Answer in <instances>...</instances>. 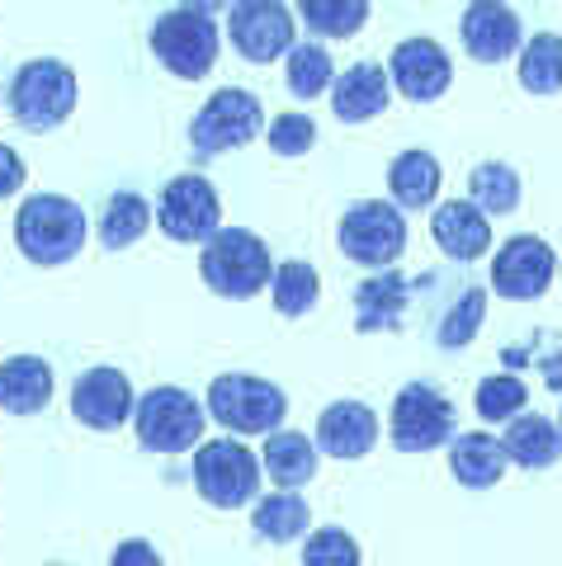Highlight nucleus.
I'll return each instance as SVG.
<instances>
[{
  "instance_id": "18",
  "label": "nucleus",
  "mask_w": 562,
  "mask_h": 566,
  "mask_svg": "<svg viewBox=\"0 0 562 566\" xmlns=\"http://www.w3.org/2000/svg\"><path fill=\"white\" fill-rule=\"evenodd\" d=\"M331 109L341 123H364L388 109V71L378 62H355L341 71V81L331 85Z\"/></svg>"
},
{
  "instance_id": "7",
  "label": "nucleus",
  "mask_w": 562,
  "mask_h": 566,
  "mask_svg": "<svg viewBox=\"0 0 562 566\" xmlns=\"http://www.w3.org/2000/svg\"><path fill=\"white\" fill-rule=\"evenodd\" d=\"M195 486L208 505L237 510L260 486V458L241 439H208L195 453Z\"/></svg>"
},
{
  "instance_id": "29",
  "label": "nucleus",
  "mask_w": 562,
  "mask_h": 566,
  "mask_svg": "<svg viewBox=\"0 0 562 566\" xmlns=\"http://www.w3.org/2000/svg\"><path fill=\"white\" fill-rule=\"evenodd\" d=\"M152 227V203L137 199V193H114L110 203L100 212V241L110 245V251H123V245H133Z\"/></svg>"
},
{
  "instance_id": "25",
  "label": "nucleus",
  "mask_w": 562,
  "mask_h": 566,
  "mask_svg": "<svg viewBox=\"0 0 562 566\" xmlns=\"http://www.w3.org/2000/svg\"><path fill=\"white\" fill-rule=\"evenodd\" d=\"M440 161L430 151H402L388 166V189L402 208H430L435 193H440Z\"/></svg>"
},
{
  "instance_id": "33",
  "label": "nucleus",
  "mask_w": 562,
  "mask_h": 566,
  "mask_svg": "<svg viewBox=\"0 0 562 566\" xmlns=\"http://www.w3.org/2000/svg\"><path fill=\"white\" fill-rule=\"evenodd\" d=\"M524 401H530V387L511 374H497V378H482L478 382V416L482 420H516L524 411Z\"/></svg>"
},
{
  "instance_id": "9",
  "label": "nucleus",
  "mask_w": 562,
  "mask_h": 566,
  "mask_svg": "<svg viewBox=\"0 0 562 566\" xmlns=\"http://www.w3.org/2000/svg\"><path fill=\"white\" fill-rule=\"evenodd\" d=\"M260 128H266V109L251 91H218L208 95V104L199 109L195 128H189V142H195L199 156H218V151H232V147H246Z\"/></svg>"
},
{
  "instance_id": "13",
  "label": "nucleus",
  "mask_w": 562,
  "mask_h": 566,
  "mask_svg": "<svg viewBox=\"0 0 562 566\" xmlns=\"http://www.w3.org/2000/svg\"><path fill=\"white\" fill-rule=\"evenodd\" d=\"M227 29H232V48L246 62H274L293 52V14L274 0H241L227 10Z\"/></svg>"
},
{
  "instance_id": "2",
  "label": "nucleus",
  "mask_w": 562,
  "mask_h": 566,
  "mask_svg": "<svg viewBox=\"0 0 562 566\" xmlns=\"http://www.w3.org/2000/svg\"><path fill=\"white\" fill-rule=\"evenodd\" d=\"M199 274L218 297H256L274 279L270 245L246 227H218L199 255Z\"/></svg>"
},
{
  "instance_id": "6",
  "label": "nucleus",
  "mask_w": 562,
  "mask_h": 566,
  "mask_svg": "<svg viewBox=\"0 0 562 566\" xmlns=\"http://www.w3.org/2000/svg\"><path fill=\"white\" fill-rule=\"evenodd\" d=\"M133 420H137V439H143V449H152V453H185V449H195L204 439L208 411L189 392H180V387H152V392L137 401Z\"/></svg>"
},
{
  "instance_id": "28",
  "label": "nucleus",
  "mask_w": 562,
  "mask_h": 566,
  "mask_svg": "<svg viewBox=\"0 0 562 566\" xmlns=\"http://www.w3.org/2000/svg\"><path fill=\"white\" fill-rule=\"evenodd\" d=\"M520 85L530 95H558L562 91V39L558 33H534L520 52Z\"/></svg>"
},
{
  "instance_id": "19",
  "label": "nucleus",
  "mask_w": 562,
  "mask_h": 566,
  "mask_svg": "<svg viewBox=\"0 0 562 566\" xmlns=\"http://www.w3.org/2000/svg\"><path fill=\"white\" fill-rule=\"evenodd\" d=\"M430 237L449 260H478L491 245V222L472 203H440L430 212Z\"/></svg>"
},
{
  "instance_id": "32",
  "label": "nucleus",
  "mask_w": 562,
  "mask_h": 566,
  "mask_svg": "<svg viewBox=\"0 0 562 566\" xmlns=\"http://www.w3.org/2000/svg\"><path fill=\"white\" fill-rule=\"evenodd\" d=\"M331 76H336V66H331V52L322 43H293L289 52V85H293V95H322Z\"/></svg>"
},
{
  "instance_id": "24",
  "label": "nucleus",
  "mask_w": 562,
  "mask_h": 566,
  "mask_svg": "<svg viewBox=\"0 0 562 566\" xmlns=\"http://www.w3.org/2000/svg\"><path fill=\"white\" fill-rule=\"evenodd\" d=\"M312 472H318V444L298 430H274L266 439V476L279 491L308 486Z\"/></svg>"
},
{
  "instance_id": "36",
  "label": "nucleus",
  "mask_w": 562,
  "mask_h": 566,
  "mask_svg": "<svg viewBox=\"0 0 562 566\" xmlns=\"http://www.w3.org/2000/svg\"><path fill=\"white\" fill-rule=\"evenodd\" d=\"M266 137H270L274 156H303V151H312V142H318V123L303 114H279Z\"/></svg>"
},
{
  "instance_id": "26",
  "label": "nucleus",
  "mask_w": 562,
  "mask_h": 566,
  "mask_svg": "<svg viewBox=\"0 0 562 566\" xmlns=\"http://www.w3.org/2000/svg\"><path fill=\"white\" fill-rule=\"evenodd\" d=\"M308 520H312V510L303 505V495H293V491H274V495H266V501H256V510H251L256 534L270 538V543L303 538L308 534Z\"/></svg>"
},
{
  "instance_id": "17",
  "label": "nucleus",
  "mask_w": 562,
  "mask_h": 566,
  "mask_svg": "<svg viewBox=\"0 0 562 566\" xmlns=\"http://www.w3.org/2000/svg\"><path fill=\"white\" fill-rule=\"evenodd\" d=\"M464 48L468 57L478 62H506L520 48V20L511 6H491V0H478V6L464 10Z\"/></svg>"
},
{
  "instance_id": "34",
  "label": "nucleus",
  "mask_w": 562,
  "mask_h": 566,
  "mask_svg": "<svg viewBox=\"0 0 562 566\" xmlns=\"http://www.w3.org/2000/svg\"><path fill=\"white\" fill-rule=\"evenodd\" d=\"M482 316H487V289H468L459 303L445 312V322H440V345H445V349H464L472 335L482 331Z\"/></svg>"
},
{
  "instance_id": "15",
  "label": "nucleus",
  "mask_w": 562,
  "mask_h": 566,
  "mask_svg": "<svg viewBox=\"0 0 562 566\" xmlns=\"http://www.w3.org/2000/svg\"><path fill=\"white\" fill-rule=\"evenodd\" d=\"M72 416L91 430H118L133 416V387L118 368H85L72 382Z\"/></svg>"
},
{
  "instance_id": "8",
  "label": "nucleus",
  "mask_w": 562,
  "mask_h": 566,
  "mask_svg": "<svg viewBox=\"0 0 562 566\" xmlns=\"http://www.w3.org/2000/svg\"><path fill=\"white\" fill-rule=\"evenodd\" d=\"M336 237H341V251L355 264H368V270H388L407 251V222L383 199H364L355 208H345Z\"/></svg>"
},
{
  "instance_id": "39",
  "label": "nucleus",
  "mask_w": 562,
  "mask_h": 566,
  "mask_svg": "<svg viewBox=\"0 0 562 566\" xmlns=\"http://www.w3.org/2000/svg\"><path fill=\"white\" fill-rule=\"evenodd\" d=\"M558 430H562V424H558Z\"/></svg>"
},
{
  "instance_id": "37",
  "label": "nucleus",
  "mask_w": 562,
  "mask_h": 566,
  "mask_svg": "<svg viewBox=\"0 0 562 566\" xmlns=\"http://www.w3.org/2000/svg\"><path fill=\"white\" fill-rule=\"evenodd\" d=\"M24 175H29V170H24V161H20V151L0 142V199H10V193H20Z\"/></svg>"
},
{
  "instance_id": "38",
  "label": "nucleus",
  "mask_w": 562,
  "mask_h": 566,
  "mask_svg": "<svg viewBox=\"0 0 562 566\" xmlns=\"http://www.w3.org/2000/svg\"><path fill=\"white\" fill-rule=\"evenodd\" d=\"M110 566H162V557H156V547L147 538H128V543L114 547Z\"/></svg>"
},
{
  "instance_id": "27",
  "label": "nucleus",
  "mask_w": 562,
  "mask_h": 566,
  "mask_svg": "<svg viewBox=\"0 0 562 566\" xmlns=\"http://www.w3.org/2000/svg\"><path fill=\"white\" fill-rule=\"evenodd\" d=\"M468 193H472V208L491 212V218H506V212L520 208V175L506 166V161H487L468 175Z\"/></svg>"
},
{
  "instance_id": "35",
  "label": "nucleus",
  "mask_w": 562,
  "mask_h": 566,
  "mask_svg": "<svg viewBox=\"0 0 562 566\" xmlns=\"http://www.w3.org/2000/svg\"><path fill=\"white\" fill-rule=\"evenodd\" d=\"M303 566H360V547L345 528H318L303 543Z\"/></svg>"
},
{
  "instance_id": "12",
  "label": "nucleus",
  "mask_w": 562,
  "mask_h": 566,
  "mask_svg": "<svg viewBox=\"0 0 562 566\" xmlns=\"http://www.w3.org/2000/svg\"><path fill=\"white\" fill-rule=\"evenodd\" d=\"M558 255L549 241L539 237H511L491 260V293L511 297V303H530V297H543V289L553 283Z\"/></svg>"
},
{
  "instance_id": "16",
  "label": "nucleus",
  "mask_w": 562,
  "mask_h": 566,
  "mask_svg": "<svg viewBox=\"0 0 562 566\" xmlns=\"http://www.w3.org/2000/svg\"><path fill=\"white\" fill-rule=\"evenodd\" d=\"M374 439H378V416L368 411L364 401H336V406H326L318 420V449L341 458V463L364 458L374 449Z\"/></svg>"
},
{
  "instance_id": "1",
  "label": "nucleus",
  "mask_w": 562,
  "mask_h": 566,
  "mask_svg": "<svg viewBox=\"0 0 562 566\" xmlns=\"http://www.w3.org/2000/svg\"><path fill=\"white\" fill-rule=\"evenodd\" d=\"M14 245L33 264H66L85 245V212L62 193H33L14 212Z\"/></svg>"
},
{
  "instance_id": "23",
  "label": "nucleus",
  "mask_w": 562,
  "mask_h": 566,
  "mask_svg": "<svg viewBox=\"0 0 562 566\" xmlns=\"http://www.w3.org/2000/svg\"><path fill=\"white\" fill-rule=\"evenodd\" d=\"M501 449H506V458L511 463H520V468H549V463H558V453H562V430L549 420V416H516L511 420V430H506V439H501Z\"/></svg>"
},
{
  "instance_id": "4",
  "label": "nucleus",
  "mask_w": 562,
  "mask_h": 566,
  "mask_svg": "<svg viewBox=\"0 0 562 566\" xmlns=\"http://www.w3.org/2000/svg\"><path fill=\"white\" fill-rule=\"evenodd\" d=\"M76 71L66 62H52V57H39V62H24L14 71L10 81V114L24 123L29 133H48L58 123L72 118L76 109Z\"/></svg>"
},
{
  "instance_id": "5",
  "label": "nucleus",
  "mask_w": 562,
  "mask_h": 566,
  "mask_svg": "<svg viewBox=\"0 0 562 566\" xmlns=\"http://www.w3.org/2000/svg\"><path fill=\"white\" fill-rule=\"evenodd\" d=\"M289 397L274 382L251 374H222L208 387V416L232 434H274L284 424Z\"/></svg>"
},
{
  "instance_id": "3",
  "label": "nucleus",
  "mask_w": 562,
  "mask_h": 566,
  "mask_svg": "<svg viewBox=\"0 0 562 566\" xmlns=\"http://www.w3.org/2000/svg\"><path fill=\"white\" fill-rule=\"evenodd\" d=\"M152 52L180 81H204L218 62V20L204 6L166 10L152 24Z\"/></svg>"
},
{
  "instance_id": "20",
  "label": "nucleus",
  "mask_w": 562,
  "mask_h": 566,
  "mask_svg": "<svg viewBox=\"0 0 562 566\" xmlns=\"http://www.w3.org/2000/svg\"><path fill=\"white\" fill-rule=\"evenodd\" d=\"M407 297H412V283L397 270L368 274L355 289V326L360 331H397L402 312H407Z\"/></svg>"
},
{
  "instance_id": "22",
  "label": "nucleus",
  "mask_w": 562,
  "mask_h": 566,
  "mask_svg": "<svg viewBox=\"0 0 562 566\" xmlns=\"http://www.w3.org/2000/svg\"><path fill=\"white\" fill-rule=\"evenodd\" d=\"M506 463L511 458H506L501 439H491V434H459L449 444V472L459 486H472V491L497 486L506 476Z\"/></svg>"
},
{
  "instance_id": "31",
  "label": "nucleus",
  "mask_w": 562,
  "mask_h": 566,
  "mask_svg": "<svg viewBox=\"0 0 562 566\" xmlns=\"http://www.w3.org/2000/svg\"><path fill=\"white\" fill-rule=\"evenodd\" d=\"M364 0H303V24L312 33H326V39H350V33L364 29Z\"/></svg>"
},
{
  "instance_id": "11",
  "label": "nucleus",
  "mask_w": 562,
  "mask_h": 566,
  "mask_svg": "<svg viewBox=\"0 0 562 566\" xmlns=\"http://www.w3.org/2000/svg\"><path fill=\"white\" fill-rule=\"evenodd\" d=\"M222 203L218 189L204 180V175H175L162 189V203H156V222L170 241H208L218 232Z\"/></svg>"
},
{
  "instance_id": "10",
  "label": "nucleus",
  "mask_w": 562,
  "mask_h": 566,
  "mask_svg": "<svg viewBox=\"0 0 562 566\" xmlns=\"http://www.w3.org/2000/svg\"><path fill=\"white\" fill-rule=\"evenodd\" d=\"M388 434L402 453H430L454 439V406L426 382H407L393 401Z\"/></svg>"
},
{
  "instance_id": "30",
  "label": "nucleus",
  "mask_w": 562,
  "mask_h": 566,
  "mask_svg": "<svg viewBox=\"0 0 562 566\" xmlns=\"http://www.w3.org/2000/svg\"><path fill=\"white\" fill-rule=\"evenodd\" d=\"M270 293H274V307L284 316H308L312 307H318V293H322V279L312 264L303 260H284L270 279Z\"/></svg>"
},
{
  "instance_id": "21",
  "label": "nucleus",
  "mask_w": 562,
  "mask_h": 566,
  "mask_svg": "<svg viewBox=\"0 0 562 566\" xmlns=\"http://www.w3.org/2000/svg\"><path fill=\"white\" fill-rule=\"evenodd\" d=\"M52 397V368L39 354H14L0 364V406L10 416H39Z\"/></svg>"
},
{
  "instance_id": "14",
  "label": "nucleus",
  "mask_w": 562,
  "mask_h": 566,
  "mask_svg": "<svg viewBox=\"0 0 562 566\" xmlns=\"http://www.w3.org/2000/svg\"><path fill=\"white\" fill-rule=\"evenodd\" d=\"M449 57L445 48L435 39H407L393 48V66H388V81L397 85L402 95H407L412 104H430L440 99L449 91Z\"/></svg>"
}]
</instances>
